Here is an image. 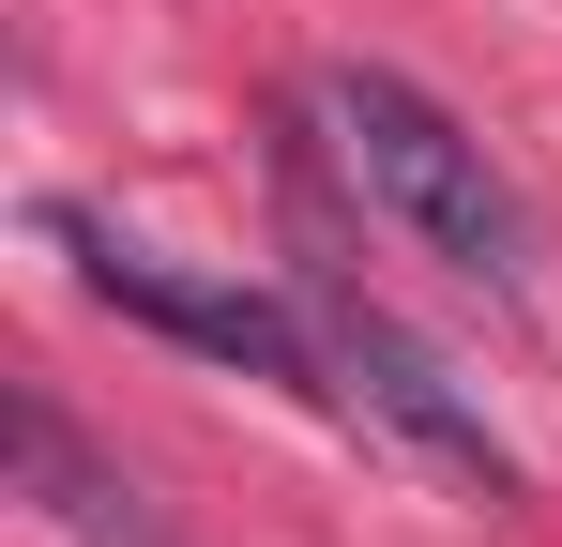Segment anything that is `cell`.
I'll use <instances>...</instances> for the list:
<instances>
[{"label":"cell","mask_w":562,"mask_h":547,"mask_svg":"<svg viewBox=\"0 0 562 547\" xmlns=\"http://www.w3.org/2000/svg\"><path fill=\"white\" fill-rule=\"evenodd\" d=\"M319 137H335V168L366 182V213L411 228L441 274L532 289V213H517V182L486 168V137H471L441 91H411L395 62H335L319 77Z\"/></svg>","instance_id":"cell-1"},{"label":"cell","mask_w":562,"mask_h":547,"mask_svg":"<svg viewBox=\"0 0 562 547\" xmlns=\"http://www.w3.org/2000/svg\"><path fill=\"white\" fill-rule=\"evenodd\" d=\"M46 244L77 259V289L92 304H122L137 335H168V350L198 365H244V380H274V395H304V411H335V335H319V304H289V289H244V274H198L168 259V244H122L106 213H46Z\"/></svg>","instance_id":"cell-2"},{"label":"cell","mask_w":562,"mask_h":547,"mask_svg":"<svg viewBox=\"0 0 562 547\" xmlns=\"http://www.w3.org/2000/svg\"><path fill=\"white\" fill-rule=\"evenodd\" d=\"M319 335H335V411H366V426H395L426 471H457V487H486V502H517V456H502V426L457 395V365L426 350L411 320H380L366 289H319Z\"/></svg>","instance_id":"cell-3"},{"label":"cell","mask_w":562,"mask_h":547,"mask_svg":"<svg viewBox=\"0 0 562 547\" xmlns=\"http://www.w3.org/2000/svg\"><path fill=\"white\" fill-rule=\"evenodd\" d=\"M15 456H31V487H46V517L92 547H153V517H137V487H106L92 456H77V426L46 411V395H15Z\"/></svg>","instance_id":"cell-4"}]
</instances>
